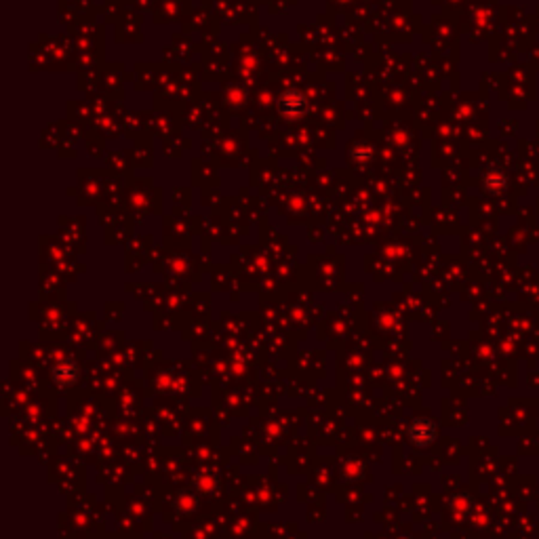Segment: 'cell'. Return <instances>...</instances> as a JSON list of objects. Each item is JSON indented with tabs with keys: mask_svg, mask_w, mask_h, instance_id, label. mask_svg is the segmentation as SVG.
<instances>
[{
	"mask_svg": "<svg viewBox=\"0 0 539 539\" xmlns=\"http://www.w3.org/2000/svg\"><path fill=\"white\" fill-rule=\"evenodd\" d=\"M407 434H409V441H411L413 445L426 447V445H430V443L436 439V428H434V424H432L430 420L417 417V420L411 422Z\"/></svg>",
	"mask_w": 539,
	"mask_h": 539,
	"instance_id": "1",
	"label": "cell"
},
{
	"mask_svg": "<svg viewBox=\"0 0 539 539\" xmlns=\"http://www.w3.org/2000/svg\"><path fill=\"white\" fill-rule=\"evenodd\" d=\"M78 377V365L76 363H59L53 367V379L59 384V386H70L74 384Z\"/></svg>",
	"mask_w": 539,
	"mask_h": 539,
	"instance_id": "2",
	"label": "cell"
}]
</instances>
